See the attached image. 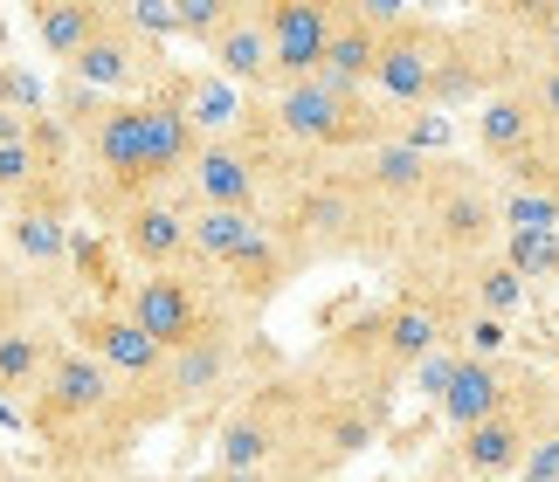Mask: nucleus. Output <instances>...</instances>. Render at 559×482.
<instances>
[{"label":"nucleus","instance_id":"nucleus-1","mask_svg":"<svg viewBox=\"0 0 559 482\" xmlns=\"http://www.w3.org/2000/svg\"><path fill=\"white\" fill-rule=\"evenodd\" d=\"M21 427L41 442V469H70V475H104L124 482V462L139 448V413L111 372H104L83 345H62V359L49 365V379L28 407Z\"/></svg>","mask_w":559,"mask_h":482},{"label":"nucleus","instance_id":"nucleus-2","mask_svg":"<svg viewBox=\"0 0 559 482\" xmlns=\"http://www.w3.org/2000/svg\"><path fill=\"white\" fill-rule=\"evenodd\" d=\"M490 255H504L498 180L477 159L449 152V159H436V180H428L415 221H407V249L394 276H463Z\"/></svg>","mask_w":559,"mask_h":482},{"label":"nucleus","instance_id":"nucleus-3","mask_svg":"<svg viewBox=\"0 0 559 482\" xmlns=\"http://www.w3.org/2000/svg\"><path fill=\"white\" fill-rule=\"evenodd\" d=\"M318 166H325V159L297 152L284 131H276L270 104L249 97L242 124L222 131V138H207L201 166H193V180L174 193V201H180L187 214H201V207H255V214H270L290 186H305Z\"/></svg>","mask_w":559,"mask_h":482},{"label":"nucleus","instance_id":"nucleus-4","mask_svg":"<svg viewBox=\"0 0 559 482\" xmlns=\"http://www.w3.org/2000/svg\"><path fill=\"white\" fill-rule=\"evenodd\" d=\"M276 352L263 345V332L242 317V311H228L214 332H201L193 345H180V352H166V379L153 400H139V427L153 434V427H174V421H201V413H214L222 421V407L242 393L255 372H270Z\"/></svg>","mask_w":559,"mask_h":482},{"label":"nucleus","instance_id":"nucleus-5","mask_svg":"<svg viewBox=\"0 0 559 482\" xmlns=\"http://www.w3.org/2000/svg\"><path fill=\"white\" fill-rule=\"evenodd\" d=\"M318 393H325V379L311 365L276 359L270 372H255L214 421V469H290Z\"/></svg>","mask_w":559,"mask_h":482},{"label":"nucleus","instance_id":"nucleus-6","mask_svg":"<svg viewBox=\"0 0 559 482\" xmlns=\"http://www.w3.org/2000/svg\"><path fill=\"white\" fill-rule=\"evenodd\" d=\"M276 241L305 262V269H325V262H359V207L346 186V166H318L305 186H290L284 201L270 207Z\"/></svg>","mask_w":559,"mask_h":482},{"label":"nucleus","instance_id":"nucleus-7","mask_svg":"<svg viewBox=\"0 0 559 482\" xmlns=\"http://www.w3.org/2000/svg\"><path fill=\"white\" fill-rule=\"evenodd\" d=\"M124 311H132V324L145 338L159 345V352H180V345H193L201 332H214L235 303L222 290V276L201 269V262H187V269H159V276H124Z\"/></svg>","mask_w":559,"mask_h":482},{"label":"nucleus","instance_id":"nucleus-8","mask_svg":"<svg viewBox=\"0 0 559 482\" xmlns=\"http://www.w3.org/2000/svg\"><path fill=\"white\" fill-rule=\"evenodd\" d=\"M546 434H559V393H552V372L539 386L525 393L511 413H498V421L469 427V434H449V442L436 448L449 469H456L463 482H519L532 448L546 442Z\"/></svg>","mask_w":559,"mask_h":482},{"label":"nucleus","instance_id":"nucleus-9","mask_svg":"<svg viewBox=\"0 0 559 482\" xmlns=\"http://www.w3.org/2000/svg\"><path fill=\"white\" fill-rule=\"evenodd\" d=\"M386 427H394V413H386V407L325 386V393H318V407H311L305 442H297V462L284 475L290 482H338V469H353L367 448L386 442Z\"/></svg>","mask_w":559,"mask_h":482},{"label":"nucleus","instance_id":"nucleus-10","mask_svg":"<svg viewBox=\"0 0 559 482\" xmlns=\"http://www.w3.org/2000/svg\"><path fill=\"white\" fill-rule=\"evenodd\" d=\"M62 332H70V345H83V352L111 372L124 393H132V407L145 400V393H159V379H166V352L132 324V311H124V303H91V297H83L76 311L62 317Z\"/></svg>","mask_w":559,"mask_h":482},{"label":"nucleus","instance_id":"nucleus-11","mask_svg":"<svg viewBox=\"0 0 559 482\" xmlns=\"http://www.w3.org/2000/svg\"><path fill=\"white\" fill-rule=\"evenodd\" d=\"M442 49H449V21L407 8V21H401V28H386V41H380L373 97L386 104V111H407V118L428 111V91H436Z\"/></svg>","mask_w":559,"mask_h":482},{"label":"nucleus","instance_id":"nucleus-12","mask_svg":"<svg viewBox=\"0 0 559 482\" xmlns=\"http://www.w3.org/2000/svg\"><path fill=\"white\" fill-rule=\"evenodd\" d=\"M539 379H546V365H532L519 352H504V359H456V379H449V393L436 400V413H442L449 434H469V427L511 413Z\"/></svg>","mask_w":559,"mask_h":482},{"label":"nucleus","instance_id":"nucleus-13","mask_svg":"<svg viewBox=\"0 0 559 482\" xmlns=\"http://www.w3.org/2000/svg\"><path fill=\"white\" fill-rule=\"evenodd\" d=\"M255 8H263V28H270L276 91H284V83L325 76V56H332V35H338L346 0H255Z\"/></svg>","mask_w":559,"mask_h":482},{"label":"nucleus","instance_id":"nucleus-14","mask_svg":"<svg viewBox=\"0 0 559 482\" xmlns=\"http://www.w3.org/2000/svg\"><path fill=\"white\" fill-rule=\"evenodd\" d=\"M111 249L124 262V276H159V269H187L193 262V214L180 201H145L139 214H124Z\"/></svg>","mask_w":559,"mask_h":482},{"label":"nucleus","instance_id":"nucleus-15","mask_svg":"<svg viewBox=\"0 0 559 482\" xmlns=\"http://www.w3.org/2000/svg\"><path fill=\"white\" fill-rule=\"evenodd\" d=\"M539 145H546V124H539V104H532L525 83L519 91H498L490 104L469 111V159H477L484 172H511Z\"/></svg>","mask_w":559,"mask_h":482},{"label":"nucleus","instance_id":"nucleus-16","mask_svg":"<svg viewBox=\"0 0 559 482\" xmlns=\"http://www.w3.org/2000/svg\"><path fill=\"white\" fill-rule=\"evenodd\" d=\"M297 276H311V269H305V262H297L284 241H276V228H270V241H255V249L222 276V290H228V303H235L249 324H263L276 303L297 290Z\"/></svg>","mask_w":559,"mask_h":482},{"label":"nucleus","instance_id":"nucleus-17","mask_svg":"<svg viewBox=\"0 0 559 482\" xmlns=\"http://www.w3.org/2000/svg\"><path fill=\"white\" fill-rule=\"evenodd\" d=\"M62 345H70V332H62L56 317H35L21 324V332L0 338V407L21 421V407L41 393V379H49V365L62 359Z\"/></svg>","mask_w":559,"mask_h":482},{"label":"nucleus","instance_id":"nucleus-18","mask_svg":"<svg viewBox=\"0 0 559 482\" xmlns=\"http://www.w3.org/2000/svg\"><path fill=\"white\" fill-rule=\"evenodd\" d=\"M207 70L228 76L235 91H249V97H270V91H276L270 28H263V8H255V0H242V8H235V21L222 28V41L207 49Z\"/></svg>","mask_w":559,"mask_h":482},{"label":"nucleus","instance_id":"nucleus-19","mask_svg":"<svg viewBox=\"0 0 559 482\" xmlns=\"http://www.w3.org/2000/svg\"><path fill=\"white\" fill-rule=\"evenodd\" d=\"M118 21L111 0H41L35 8V41H41V56L56 62V70H70L76 56H91L104 28Z\"/></svg>","mask_w":559,"mask_h":482},{"label":"nucleus","instance_id":"nucleus-20","mask_svg":"<svg viewBox=\"0 0 559 482\" xmlns=\"http://www.w3.org/2000/svg\"><path fill=\"white\" fill-rule=\"evenodd\" d=\"M255 241H270V214H255V207H201L193 214V262L214 276H228Z\"/></svg>","mask_w":559,"mask_h":482},{"label":"nucleus","instance_id":"nucleus-21","mask_svg":"<svg viewBox=\"0 0 559 482\" xmlns=\"http://www.w3.org/2000/svg\"><path fill=\"white\" fill-rule=\"evenodd\" d=\"M456 282H463L469 317H504V324H511V311H519L525 290H532V282H525L519 269H511L504 255H490V262H477V269H463Z\"/></svg>","mask_w":559,"mask_h":482},{"label":"nucleus","instance_id":"nucleus-22","mask_svg":"<svg viewBox=\"0 0 559 482\" xmlns=\"http://www.w3.org/2000/svg\"><path fill=\"white\" fill-rule=\"evenodd\" d=\"M35 118V111H28ZM28 118H0V214L41 180V152L28 138Z\"/></svg>","mask_w":559,"mask_h":482},{"label":"nucleus","instance_id":"nucleus-23","mask_svg":"<svg viewBox=\"0 0 559 482\" xmlns=\"http://www.w3.org/2000/svg\"><path fill=\"white\" fill-rule=\"evenodd\" d=\"M235 8H242V0H174V35H187L193 49H214V41H222V28L235 21Z\"/></svg>","mask_w":559,"mask_h":482},{"label":"nucleus","instance_id":"nucleus-24","mask_svg":"<svg viewBox=\"0 0 559 482\" xmlns=\"http://www.w3.org/2000/svg\"><path fill=\"white\" fill-rule=\"evenodd\" d=\"M504 262L525 282H552L559 276V234H504Z\"/></svg>","mask_w":559,"mask_h":482},{"label":"nucleus","instance_id":"nucleus-25","mask_svg":"<svg viewBox=\"0 0 559 482\" xmlns=\"http://www.w3.org/2000/svg\"><path fill=\"white\" fill-rule=\"evenodd\" d=\"M525 91H532V104H539L546 138L559 145V70H532V76H525Z\"/></svg>","mask_w":559,"mask_h":482},{"label":"nucleus","instance_id":"nucleus-26","mask_svg":"<svg viewBox=\"0 0 559 482\" xmlns=\"http://www.w3.org/2000/svg\"><path fill=\"white\" fill-rule=\"evenodd\" d=\"M0 482H49V475H41V469H28V462H14V455L0 448Z\"/></svg>","mask_w":559,"mask_h":482},{"label":"nucleus","instance_id":"nucleus-27","mask_svg":"<svg viewBox=\"0 0 559 482\" xmlns=\"http://www.w3.org/2000/svg\"><path fill=\"white\" fill-rule=\"evenodd\" d=\"M14 269V255H8V241H0V276H8Z\"/></svg>","mask_w":559,"mask_h":482},{"label":"nucleus","instance_id":"nucleus-28","mask_svg":"<svg viewBox=\"0 0 559 482\" xmlns=\"http://www.w3.org/2000/svg\"><path fill=\"white\" fill-rule=\"evenodd\" d=\"M552 393H559V359H552Z\"/></svg>","mask_w":559,"mask_h":482},{"label":"nucleus","instance_id":"nucleus-29","mask_svg":"<svg viewBox=\"0 0 559 482\" xmlns=\"http://www.w3.org/2000/svg\"><path fill=\"white\" fill-rule=\"evenodd\" d=\"M546 145H552V138H546ZM552 152H559V145H552Z\"/></svg>","mask_w":559,"mask_h":482}]
</instances>
